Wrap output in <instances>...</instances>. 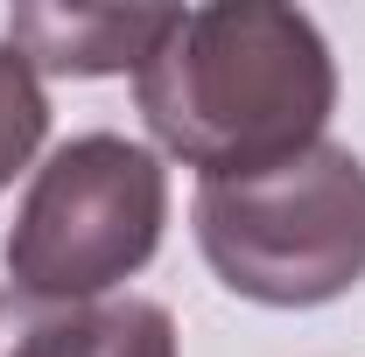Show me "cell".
I'll return each mask as SVG.
<instances>
[{
  "mask_svg": "<svg viewBox=\"0 0 365 357\" xmlns=\"http://www.w3.org/2000/svg\"><path fill=\"white\" fill-rule=\"evenodd\" d=\"M176 7H7V43L36 78H134L169 36Z\"/></svg>",
  "mask_w": 365,
  "mask_h": 357,
  "instance_id": "5b68a950",
  "label": "cell"
},
{
  "mask_svg": "<svg viewBox=\"0 0 365 357\" xmlns=\"http://www.w3.org/2000/svg\"><path fill=\"white\" fill-rule=\"evenodd\" d=\"M197 252L253 309H323L365 280V161L337 140L260 176L197 182Z\"/></svg>",
  "mask_w": 365,
  "mask_h": 357,
  "instance_id": "7a4b0ae2",
  "label": "cell"
},
{
  "mask_svg": "<svg viewBox=\"0 0 365 357\" xmlns=\"http://www.w3.org/2000/svg\"><path fill=\"white\" fill-rule=\"evenodd\" d=\"M0 357H182L176 315L148 294L43 302L0 287Z\"/></svg>",
  "mask_w": 365,
  "mask_h": 357,
  "instance_id": "277c9868",
  "label": "cell"
},
{
  "mask_svg": "<svg viewBox=\"0 0 365 357\" xmlns=\"http://www.w3.org/2000/svg\"><path fill=\"white\" fill-rule=\"evenodd\" d=\"M134 105L155 147L197 169V182L260 176L323 140L337 56L302 7H176L169 36L134 70Z\"/></svg>",
  "mask_w": 365,
  "mask_h": 357,
  "instance_id": "6da1fadb",
  "label": "cell"
},
{
  "mask_svg": "<svg viewBox=\"0 0 365 357\" xmlns=\"http://www.w3.org/2000/svg\"><path fill=\"white\" fill-rule=\"evenodd\" d=\"M169 231V169L127 134H78L49 147L0 238L7 287L43 302H106Z\"/></svg>",
  "mask_w": 365,
  "mask_h": 357,
  "instance_id": "3957f363",
  "label": "cell"
},
{
  "mask_svg": "<svg viewBox=\"0 0 365 357\" xmlns=\"http://www.w3.org/2000/svg\"><path fill=\"white\" fill-rule=\"evenodd\" d=\"M43 140H49V91L36 63L0 36V189H14L21 169H36Z\"/></svg>",
  "mask_w": 365,
  "mask_h": 357,
  "instance_id": "8992f818",
  "label": "cell"
}]
</instances>
